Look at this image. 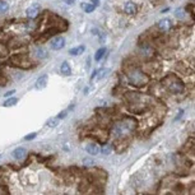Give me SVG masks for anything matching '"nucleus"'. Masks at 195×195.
Returning a JSON list of instances; mask_svg holds the SVG:
<instances>
[{
    "label": "nucleus",
    "mask_w": 195,
    "mask_h": 195,
    "mask_svg": "<svg viewBox=\"0 0 195 195\" xmlns=\"http://www.w3.org/2000/svg\"><path fill=\"white\" fill-rule=\"evenodd\" d=\"M18 102V99L16 98V97H13V98H8L5 102H4V107H12V106H14Z\"/></svg>",
    "instance_id": "obj_18"
},
{
    "label": "nucleus",
    "mask_w": 195,
    "mask_h": 195,
    "mask_svg": "<svg viewBox=\"0 0 195 195\" xmlns=\"http://www.w3.org/2000/svg\"><path fill=\"white\" fill-rule=\"evenodd\" d=\"M105 36H106V34H105V33H101V40H99V41H101V42H103V41H105Z\"/></svg>",
    "instance_id": "obj_30"
},
{
    "label": "nucleus",
    "mask_w": 195,
    "mask_h": 195,
    "mask_svg": "<svg viewBox=\"0 0 195 195\" xmlns=\"http://www.w3.org/2000/svg\"><path fill=\"white\" fill-rule=\"evenodd\" d=\"M86 149H87V152L89 154H92V156H97V154L99 153V147H98V144H96V143L88 144V146L86 147Z\"/></svg>",
    "instance_id": "obj_10"
},
{
    "label": "nucleus",
    "mask_w": 195,
    "mask_h": 195,
    "mask_svg": "<svg viewBox=\"0 0 195 195\" xmlns=\"http://www.w3.org/2000/svg\"><path fill=\"white\" fill-rule=\"evenodd\" d=\"M91 1H92V4H93L94 7H98L99 5V0H91Z\"/></svg>",
    "instance_id": "obj_27"
},
{
    "label": "nucleus",
    "mask_w": 195,
    "mask_h": 195,
    "mask_svg": "<svg viewBox=\"0 0 195 195\" xmlns=\"http://www.w3.org/2000/svg\"><path fill=\"white\" fill-rule=\"evenodd\" d=\"M66 115H68V111H61V112L58 115V117H59V119H64L65 116H66Z\"/></svg>",
    "instance_id": "obj_26"
},
{
    "label": "nucleus",
    "mask_w": 195,
    "mask_h": 195,
    "mask_svg": "<svg viewBox=\"0 0 195 195\" xmlns=\"http://www.w3.org/2000/svg\"><path fill=\"white\" fill-rule=\"evenodd\" d=\"M37 137V133H31V134H28L27 137H24V140H32V139H34Z\"/></svg>",
    "instance_id": "obj_24"
},
{
    "label": "nucleus",
    "mask_w": 195,
    "mask_h": 195,
    "mask_svg": "<svg viewBox=\"0 0 195 195\" xmlns=\"http://www.w3.org/2000/svg\"><path fill=\"white\" fill-rule=\"evenodd\" d=\"M102 153L103 154H110L111 153V147L110 146H103L102 147Z\"/></svg>",
    "instance_id": "obj_23"
},
{
    "label": "nucleus",
    "mask_w": 195,
    "mask_h": 195,
    "mask_svg": "<svg viewBox=\"0 0 195 195\" xmlns=\"http://www.w3.org/2000/svg\"><path fill=\"white\" fill-rule=\"evenodd\" d=\"M9 9V5L7 1H4V0H0V14H4L7 13Z\"/></svg>",
    "instance_id": "obj_17"
},
{
    "label": "nucleus",
    "mask_w": 195,
    "mask_h": 195,
    "mask_svg": "<svg viewBox=\"0 0 195 195\" xmlns=\"http://www.w3.org/2000/svg\"><path fill=\"white\" fill-rule=\"evenodd\" d=\"M37 54H38L40 58H46L47 56V51L45 49H38L37 50Z\"/></svg>",
    "instance_id": "obj_21"
},
{
    "label": "nucleus",
    "mask_w": 195,
    "mask_h": 195,
    "mask_svg": "<svg viewBox=\"0 0 195 195\" xmlns=\"http://www.w3.org/2000/svg\"><path fill=\"white\" fill-rule=\"evenodd\" d=\"M38 14H40V8H38V5H32V7H29L27 9V17L29 19L37 18Z\"/></svg>",
    "instance_id": "obj_8"
},
{
    "label": "nucleus",
    "mask_w": 195,
    "mask_h": 195,
    "mask_svg": "<svg viewBox=\"0 0 195 195\" xmlns=\"http://www.w3.org/2000/svg\"><path fill=\"white\" fill-rule=\"evenodd\" d=\"M176 17L179 18V19H182L185 16H184V9H181V8H180V9H177V10H176Z\"/></svg>",
    "instance_id": "obj_22"
},
{
    "label": "nucleus",
    "mask_w": 195,
    "mask_h": 195,
    "mask_svg": "<svg viewBox=\"0 0 195 195\" xmlns=\"http://www.w3.org/2000/svg\"><path fill=\"white\" fill-rule=\"evenodd\" d=\"M60 72H61L64 75H70L72 74V69H70V65H69L66 61H64L60 66Z\"/></svg>",
    "instance_id": "obj_14"
},
{
    "label": "nucleus",
    "mask_w": 195,
    "mask_h": 195,
    "mask_svg": "<svg viewBox=\"0 0 195 195\" xmlns=\"http://www.w3.org/2000/svg\"><path fill=\"white\" fill-rule=\"evenodd\" d=\"M0 157H1V156H0Z\"/></svg>",
    "instance_id": "obj_31"
},
{
    "label": "nucleus",
    "mask_w": 195,
    "mask_h": 195,
    "mask_svg": "<svg viewBox=\"0 0 195 195\" xmlns=\"http://www.w3.org/2000/svg\"><path fill=\"white\" fill-rule=\"evenodd\" d=\"M148 77L144 74L140 69L134 68L133 70L128 73V82L134 87H143L148 83Z\"/></svg>",
    "instance_id": "obj_3"
},
{
    "label": "nucleus",
    "mask_w": 195,
    "mask_h": 195,
    "mask_svg": "<svg viewBox=\"0 0 195 195\" xmlns=\"http://www.w3.org/2000/svg\"><path fill=\"white\" fill-rule=\"evenodd\" d=\"M59 121H60V119L59 117H56V119H50V120H47V123H46V126H49V128H56L58 125H59Z\"/></svg>",
    "instance_id": "obj_15"
},
{
    "label": "nucleus",
    "mask_w": 195,
    "mask_h": 195,
    "mask_svg": "<svg viewBox=\"0 0 195 195\" xmlns=\"http://www.w3.org/2000/svg\"><path fill=\"white\" fill-rule=\"evenodd\" d=\"M47 81H49V77L45 74V75H41L38 79H37V82H36V88L37 89H42L46 87V84H47Z\"/></svg>",
    "instance_id": "obj_11"
},
{
    "label": "nucleus",
    "mask_w": 195,
    "mask_h": 195,
    "mask_svg": "<svg viewBox=\"0 0 195 195\" xmlns=\"http://www.w3.org/2000/svg\"><path fill=\"white\" fill-rule=\"evenodd\" d=\"M84 50H86V46L81 45V46H78V47H74L72 50H69V54L73 55V56H78V55H81V54L84 52Z\"/></svg>",
    "instance_id": "obj_13"
},
{
    "label": "nucleus",
    "mask_w": 195,
    "mask_h": 195,
    "mask_svg": "<svg viewBox=\"0 0 195 195\" xmlns=\"http://www.w3.org/2000/svg\"><path fill=\"white\" fill-rule=\"evenodd\" d=\"M14 92H16V91H14V89H13V91H9V92H7V93H5V97H9V96H10V94H14Z\"/></svg>",
    "instance_id": "obj_28"
},
{
    "label": "nucleus",
    "mask_w": 195,
    "mask_h": 195,
    "mask_svg": "<svg viewBox=\"0 0 195 195\" xmlns=\"http://www.w3.org/2000/svg\"><path fill=\"white\" fill-rule=\"evenodd\" d=\"M5 83H7V81H5V79H0V86H5Z\"/></svg>",
    "instance_id": "obj_29"
},
{
    "label": "nucleus",
    "mask_w": 195,
    "mask_h": 195,
    "mask_svg": "<svg viewBox=\"0 0 195 195\" xmlns=\"http://www.w3.org/2000/svg\"><path fill=\"white\" fill-rule=\"evenodd\" d=\"M107 69H98V70H96L93 73L92 75V81H99V79H102L105 75L107 74Z\"/></svg>",
    "instance_id": "obj_12"
},
{
    "label": "nucleus",
    "mask_w": 195,
    "mask_h": 195,
    "mask_svg": "<svg viewBox=\"0 0 195 195\" xmlns=\"http://www.w3.org/2000/svg\"><path fill=\"white\" fill-rule=\"evenodd\" d=\"M124 12L129 16H134L137 13V5L133 1H126L124 4Z\"/></svg>",
    "instance_id": "obj_6"
},
{
    "label": "nucleus",
    "mask_w": 195,
    "mask_h": 195,
    "mask_svg": "<svg viewBox=\"0 0 195 195\" xmlns=\"http://www.w3.org/2000/svg\"><path fill=\"white\" fill-rule=\"evenodd\" d=\"M65 46V40L63 37H55L51 41V47L54 50H61Z\"/></svg>",
    "instance_id": "obj_7"
},
{
    "label": "nucleus",
    "mask_w": 195,
    "mask_h": 195,
    "mask_svg": "<svg viewBox=\"0 0 195 195\" xmlns=\"http://www.w3.org/2000/svg\"><path fill=\"white\" fill-rule=\"evenodd\" d=\"M137 124H138L137 120L134 117H131V116L124 117L112 126V133L116 138L124 139V138L129 137L130 134L137 129Z\"/></svg>",
    "instance_id": "obj_1"
},
{
    "label": "nucleus",
    "mask_w": 195,
    "mask_h": 195,
    "mask_svg": "<svg viewBox=\"0 0 195 195\" xmlns=\"http://www.w3.org/2000/svg\"><path fill=\"white\" fill-rule=\"evenodd\" d=\"M9 64H10L12 66H17V68H22V69H31L33 66V63L31 61V59L22 54L10 56Z\"/></svg>",
    "instance_id": "obj_4"
},
{
    "label": "nucleus",
    "mask_w": 195,
    "mask_h": 195,
    "mask_svg": "<svg viewBox=\"0 0 195 195\" xmlns=\"http://www.w3.org/2000/svg\"><path fill=\"white\" fill-rule=\"evenodd\" d=\"M8 40H9V36L4 31L0 29V43H7Z\"/></svg>",
    "instance_id": "obj_19"
},
{
    "label": "nucleus",
    "mask_w": 195,
    "mask_h": 195,
    "mask_svg": "<svg viewBox=\"0 0 195 195\" xmlns=\"http://www.w3.org/2000/svg\"><path fill=\"white\" fill-rule=\"evenodd\" d=\"M94 8H96V7H94L93 4H83V9H84V10H86L87 13H92V12L94 10Z\"/></svg>",
    "instance_id": "obj_20"
},
{
    "label": "nucleus",
    "mask_w": 195,
    "mask_h": 195,
    "mask_svg": "<svg viewBox=\"0 0 195 195\" xmlns=\"http://www.w3.org/2000/svg\"><path fill=\"white\" fill-rule=\"evenodd\" d=\"M162 84H163L164 88H166L168 92H171L173 94L182 93L184 89H185L184 82L177 75H173V74H170V75L164 77L162 79Z\"/></svg>",
    "instance_id": "obj_2"
},
{
    "label": "nucleus",
    "mask_w": 195,
    "mask_h": 195,
    "mask_svg": "<svg viewBox=\"0 0 195 195\" xmlns=\"http://www.w3.org/2000/svg\"><path fill=\"white\" fill-rule=\"evenodd\" d=\"M26 154H27V151L24 148L22 147H19L17 149H14V152H13V157L16 158V159H23L24 157H26Z\"/></svg>",
    "instance_id": "obj_9"
},
{
    "label": "nucleus",
    "mask_w": 195,
    "mask_h": 195,
    "mask_svg": "<svg viewBox=\"0 0 195 195\" xmlns=\"http://www.w3.org/2000/svg\"><path fill=\"white\" fill-rule=\"evenodd\" d=\"M83 163H84V166H86V167H88V166H93V164H94L93 159H84Z\"/></svg>",
    "instance_id": "obj_25"
},
{
    "label": "nucleus",
    "mask_w": 195,
    "mask_h": 195,
    "mask_svg": "<svg viewBox=\"0 0 195 195\" xmlns=\"http://www.w3.org/2000/svg\"><path fill=\"white\" fill-rule=\"evenodd\" d=\"M106 54V49L102 47V49H99L98 51L96 52V55H94V59H96V61H99L102 58H103V55Z\"/></svg>",
    "instance_id": "obj_16"
},
{
    "label": "nucleus",
    "mask_w": 195,
    "mask_h": 195,
    "mask_svg": "<svg viewBox=\"0 0 195 195\" xmlns=\"http://www.w3.org/2000/svg\"><path fill=\"white\" fill-rule=\"evenodd\" d=\"M157 27H158L159 31L167 32V31H170V28L172 27V23H171V21H170L168 18H164V19H161V21L158 22Z\"/></svg>",
    "instance_id": "obj_5"
}]
</instances>
